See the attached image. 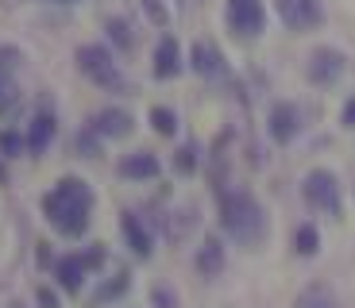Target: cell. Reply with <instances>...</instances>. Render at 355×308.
<instances>
[{"label":"cell","instance_id":"cell-20","mask_svg":"<svg viewBox=\"0 0 355 308\" xmlns=\"http://www.w3.org/2000/svg\"><path fill=\"white\" fill-rule=\"evenodd\" d=\"M151 123H155V132H159V135H174V132H178L174 112H166V108H155V112H151Z\"/></svg>","mask_w":355,"mask_h":308},{"label":"cell","instance_id":"cell-15","mask_svg":"<svg viewBox=\"0 0 355 308\" xmlns=\"http://www.w3.org/2000/svg\"><path fill=\"white\" fill-rule=\"evenodd\" d=\"M120 174H124V177H155V174H159V158L147 154V150L128 154V158L120 162Z\"/></svg>","mask_w":355,"mask_h":308},{"label":"cell","instance_id":"cell-11","mask_svg":"<svg viewBox=\"0 0 355 308\" xmlns=\"http://www.w3.org/2000/svg\"><path fill=\"white\" fill-rule=\"evenodd\" d=\"M189 62H193V73H201V78H220L224 73V58L213 43H193Z\"/></svg>","mask_w":355,"mask_h":308},{"label":"cell","instance_id":"cell-3","mask_svg":"<svg viewBox=\"0 0 355 308\" xmlns=\"http://www.w3.org/2000/svg\"><path fill=\"white\" fill-rule=\"evenodd\" d=\"M302 193H305V201H309V208L329 212V216H340V185H336V177H332L329 170H313V174H305Z\"/></svg>","mask_w":355,"mask_h":308},{"label":"cell","instance_id":"cell-27","mask_svg":"<svg viewBox=\"0 0 355 308\" xmlns=\"http://www.w3.org/2000/svg\"><path fill=\"white\" fill-rule=\"evenodd\" d=\"M39 300H43V308H58V300H54L46 289H39Z\"/></svg>","mask_w":355,"mask_h":308},{"label":"cell","instance_id":"cell-9","mask_svg":"<svg viewBox=\"0 0 355 308\" xmlns=\"http://www.w3.org/2000/svg\"><path fill=\"white\" fill-rule=\"evenodd\" d=\"M302 132V112L293 105H275V112H270V139L275 143H293V135Z\"/></svg>","mask_w":355,"mask_h":308},{"label":"cell","instance_id":"cell-2","mask_svg":"<svg viewBox=\"0 0 355 308\" xmlns=\"http://www.w3.org/2000/svg\"><path fill=\"white\" fill-rule=\"evenodd\" d=\"M220 228L240 246H259L266 239V212L248 189H232L220 197Z\"/></svg>","mask_w":355,"mask_h":308},{"label":"cell","instance_id":"cell-4","mask_svg":"<svg viewBox=\"0 0 355 308\" xmlns=\"http://www.w3.org/2000/svg\"><path fill=\"white\" fill-rule=\"evenodd\" d=\"M78 66L81 73H89V78L97 81V85H120V70H116V62L108 51H101V46H81L78 51Z\"/></svg>","mask_w":355,"mask_h":308},{"label":"cell","instance_id":"cell-7","mask_svg":"<svg viewBox=\"0 0 355 308\" xmlns=\"http://www.w3.org/2000/svg\"><path fill=\"white\" fill-rule=\"evenodd\" d=\"M101 258H105V251H101V246H93L89 255H70V258H62V262H58V282H62V289L78 293L81 282H85V273L93 270Z\"/></svg>","mask_w":355,"mask_h":308},{"label":"cell","instance_id":"cell-13","mask_svg":"<svg viewBox=\"0 0 355 308\" xmlns=\"http://www.w3.org/2000/svg\"><path fill=\"white\" fill-rule=\"evenodd\" d=\"M178 70H182V54H178V43L166 35L159 43V51H155V73L159 78H174Z\"/></svg>","mask_w":355,"mask_h":308},{"label":"cell","instance_id":"cell-10","mask_svg":"<svg viewBox=\"0 0 355 308\" xmlns=\"http://www.w3.org/2000/svg\"><path fill=\"white\" fill-rule=\"evenodd\" d=\"M16 62H19L16 51H4V46H0V112H8L19 97L16 81H12V66H16Z\"/></svg>","mask_w":355,"mask_h":308},{"label":"cell","instance_id":"cell-28","mask_svg":"<svg viewBox=\"0 0 355 308\" xmlns=\"http://www.w3.org/2000/svg\"><path fill=\"white\" fill-rule=\"evenodd\" d=\"M58 4H73V0H58Z\"/></svg>","mask_w":355,"mask_h":308},{"label":"cell","instance_id":"cell-17","mask_svg":"<svg viewBox=\"0 0 355 308\" xmlns=\"http://www.w3.org/2000/svg\"><path fill=\"white\" fill-rule=\"evenodd\" d=\"M293 308H340L336 297H332L324 285H309V289L297 293V300H293Z\"/></svg>","mask_w":355,"mask_h":308},{"label":"cell","instance_id":"cell-25","mask_svg":"<svg viewBox=\"0 0 355 308\" xmlns=\"http://www.w3.org/2000/svg\"><path fill=\"white\" fill-rule=\"evenodd\" d=\"M340 120H344V127H355V97L344 105V112H340Z\"/></svg>","mask_w":355,"mask_h":308},{"label":"cell","instance_id":"cell-26","mask_svg":"<svg viewBox=\"0 0 355 308\" xmlns=\"http://www.w3.org/2000/svg\"><path fill=\"white\" fill-rule=\"evenodd\" d=\"M108 31H116V39H120V43L128 46V27L120 24V19H116V24H108Z\"/></svg>","mask_w":355,"mask_h":308},{"label":"cell","instance_id":"cell-8","mask_svg":"<svg viewBox=\"0 0 355 308\" xmlns=\"http://www.w3.org/2000/svg\"><path fill=\"white\" fill-rule=\"evenodd\" d=\"M305 73H309L313 85H332V81L344 73V54H340V51H329V46H320V51H313Z\"/></svg>","mask_w":355,"mask_h":308},{"label":"cell","instance_id":"cell-12","mask_svg":"<svg viewBox=\"0 0 355 308\" xmlns=\"http://www.w3.org/2000/svg\"><path fill=\"white\" fill-rule=\"evenodd\" d=\"M93 127H97L101 135H112V139H124V135H132V116L120 112V108H105V112L93 120Z\"/></svg>","mask_w":355,"mask_h":308},{"label":"cell","instance_id":"cell-6","mask_svg":"<svg viewBox=\"0 0 355 308\" xmlns=\"http://www.w3.org/2000/svg\"><path fill=\"white\" fill-rule=\"evenodd\" d=\"M228 27L243 39L263 31V0H228Z\"/></svg>","mask_w":355,"mask_h":308},{"label":"cell","instance_id":"cell-23","mask_svg":"<svg viewBox=\"0 0 355 308\" xmlns=\"http://www.w3.org/2000/svg\"><path fill=\"white\" fill-rule=\"evenodd\" d=\"M143 4H147V12H151L155 24H166V8H162L159 0H143Z\"/></svg>","mask_w":355,"mask_h":308},{"label":"cell","instance_id":"cell-18","mask_svg":"<svg viewBox=\"0 0 355 308\" xmlns=\"http://www.w3.org/2000/svg\"><path fill=\"white\" fill-rule=\"evenodd\" d=\"M124 231H128V239H132V251L135 255H151V235H147V228H143L135 216H124Z\"/></svg>","mask_w":355,"mask_h":308},{"label":"cell","instance_id":"cell-16","mask_svg":"<svg viewBox=\"0 0 355 308\" xmlns=\"http://www.w3.org/2000/svg\"><path fill=\"white\" fill-rule=\"evenodd\" d=\"M54 139V116L51 112H39L31 120V132H27V147L31 150H46V143Z\"/></svg>","mask_w":355,"mask_h":308},{"label":"cell","instance_id":"cell-14","mask_svg":"<svg viewBox=\"0 0 355 308\" xmlns=\"http://www.w3.org/2000/svg\"><path fill=\"white\" fill-rule=\"evenodd\" d=\"M197 270L205 273V278H216V273L224 270V246L216 243V239H205L201 251H197Z\"/></svg>","mask_w":355,"mask_h":308},{"label":"cell","instance_id":"cell-1","mask_svg":"<svg viewBox=\"0 0 355 308\" xmlns=\"http://www.w3.org/2000/svg\"><path fill=\"white\" fill-rule=\"evenodd\" d=\"M89 208H93V193H89V185L78 181V177H62L43 197L46 220L62 231V235H81L89 228Z\"/></svg>","mask_w":355,"mask_h":308},{"label":"cell","instance_id":"cell-5","mask_svg":"<svg viewBox=\"0 0 355 308\" xmlns=\"http://www.w3.org/2000/svg\"><path fill=\"white\" fill-rule=\"evenodd\" d=\"M278 16L290 31H309V27H320L324 8L320 0H278Z\"/></svg>","mask_w":355,"mask_h":308},{"label":"cell","instance_id":"cell-21","mask_svg":"<svg viewBox=\"0 0 355 308\" xmlns=\"http://www.w3.org/2000/svg\"><path fill=\"white\" fill-rule=\"evenodd\" d=\"M124 289H128V278H124V273H120V278H116V282H108L105 289L97 293V300H108V297H120V293H124Z\"/></svg>","mask_w":355,"mask_h":308},{"label":"cell","instance_id":"cell-19","mask_svg":"<svg viewBox=\"0 0 355 308\" xmlns=\"http://www.w3.org/2000/svg\"><path fill=\"white\" fill-rule=\"evenodd\" d=\"M293 246H297V255H317L320 251V235H317V228L313 224H302V228L293 231Z\"/></svg>","mask_w":355,"mask_h":308},{"label":"cell","instance_id":"cell-22","mask_svg":"<svg viewBox=\"0 0 355 308\" xmlns=\"http://www.w3.org/2000/svg\"><path fill=\"white\" fill-rule=\"evenodd\" d=\"M193 166H197V150L193 147H182V150H178V170H182V174H189Z\"/></svg>","mask_w":355,"mask_h":308},{"label":"cell","instance_id":"cell-24","mask_svg":"<svg viewBox=\"0 0 355 308\" xmlns=\"http://www.w3.org/2000/svg\"><path fill=\"white\" fill-rule=\"evenodd\" d=\"M0 147L8 150V154H19V150H24V139H16V135H0Z\"/></svg>","mask_w":355,"mask_h":308}]
</instances>
